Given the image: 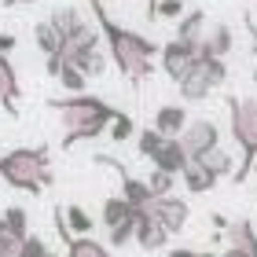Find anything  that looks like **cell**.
I'll return each mask as SVG.
<instances>
[{"label":"cell","instance_id":"6da1fadb","mask_svg":"<svg viewBox=\"0 0 257 257\" xmlns=\"http://www.w3.org/2000/svg\"><path fill=\"white\" fill-rule=\"evenodd\" d=\"M88 8H92V15H96V26H99L103 44H107V52H110V63L121 70L125 81L144 85V81L155 74V59H158L162 44H155L151 37L128 30V26H118V22L107 15L103 0H88Z\"/></svg>","mask_w":257,"mask_h":257},{"label":"cell","instance_id":"7a4b0ae2","mask_svg":"<svg viewBox=\"0 0 257 257\" xmlns=\"http://www.w3.org/2000/svg\"><path fill=\"white\" fill-rule=\"evenodd\" d=\"M48 107L59 114V121H63V147L66 151L74 144L103 136L110 128V121L121 114V110H114L107 99L85 96V92H74L70 99H48Z\"/></svg>","mask_w":257,"mask_h":257},{"label":"cell","instance_id":"3957f363","mask_svg":"<svg viewBox=\"0 0 257 257\" xmlns=\"http://www.w3.org/2000/svg\"><path fill=\"white\" fill-rule=\"evenodd\" d=\"M0 177H4L11 188L37 195L44 188H52V162H48V147H15L4 151L0 158Z\"/></svg>","mask_w":257,"mask_h":257},{"label":"cell","instance_id":"277c9868","mask_svg":"<svg viewBox=\"0 0 257 257\" xmlns=\"http://www.w3.org/2000/svg\"><path fill=\"white\" fill-rule=\"evenodd\" d=\"M228 121H231V140L242 151V166L231 177H235V184H242L253 173V162H257V99L228 96Z\"/></svg>","mask_w":257,"mask_h":257},{"label":"cell","instance_id":"5b68a950","mask_svg":"<svg viewBox=\"0 0 257 257\" xmlns=\"http://www.w3.org/2000/svg\"><path fill=\"white\" fill-rule=\"evenodd\" d=\"M228 81V66L224 59H217V55H198L195 66L177 81V88H180V99L184 103H202L213 88H220Z\"/></svg>","mask_w":257,"mask_h":257},{"label":"cell","instance_id":"8992f818","mask_svg":"<svg viewBox=\"0 0 257 257\" xmlns=\"http://www.w3.org/2000/svg\"><path fill=\"white\" fill-rule=\"evenodd\" d=\"M198 55H202V44H191V41L173 37L169 44H162V52H158V59H162V74L173 77V81H180V77L195 66Z\"/></svg>","mask_w":257,"mask_h":257},{"label":"cell","instance_id":"52a82bcc","mask_svg":"<svg viewBox=\"0 0 257 257\" xmlns=\"http://www.w3.org/2000/svg\"><path fill=\"white\" fill-rule=\"evenodd\" d=\"M180 144H184V151H188L191 158H202L206 151L220 147V128H217V121H209V118H191L188 128L180 133Z\"/></svg>","mask_w":257,"mask_h":257},{"label":"cell","instance_id":"ba28073f","mask_svg":"<svg viewBox=\"0 0 257 257\" xmlns=\"http://www.w3.org/2000/svg\"><path fill=\"white\" fill-rule=\"evenodd\" d=\"M147 213L155 217V220H162V228H166L169 235H177V231H184V224H188L191 209L177 195H155V202L147 206Z\"/></svg>","mask_w":257,"mask_h":257},{"label":"cell","instance_id":"9c48e42d","mask_svg":"<svg viewBox=\"0 0 257 257\" xmlns=\"http://www.w3.org/2000/svg\"><path fill=\"white\" fill-rule=\"evenodd\" d=\"M224 235H228L224 257H257V231L250 220H228Z\"/></svg>","mask_w":257,"mask_h":257},{"label":"cell","instance_id":"30bf717a","mask_svg":"<svg viewBox=\"0 0 257 257\" xmlns=\"http://www.w3.org/2000/svg\"><path fill=\"white\" fill-rule=\"evenodd\" d=\"M136 242H140V250H166L169 231L162 228V220H155L147 209H140L136 213Z\"/></svg>","mask_w":257,"mask_h":257},{"label":"cell","instance_id":"8fae6325","mask_svg":"<svg viewBox=\"0 0 257 257\" xmlns=\"http://www.w3.org/2000/svg\"><path fill=\"white\" fill-rule=\"evenodd\" d=\"M19 74L11 66L8 52H0V107H4L11 118H19Z\"/></svg>","mask_w":257,"mask_h":257},{"label":"cell","instance_id":"7c38bea8","mask_svg":"<svg viewBox=\"0 0 257 257\" xmlns=\"http://www.w3.org/2000/svg\"><path fill=\"white\" fill-rule=\"evenodd\" d=\"M155 169H166V173H184V166L191 162V155L184 151V144H180V136H166V144H162L158 151H155Z\"/></svg>","mask_w":257,"mask_h":257},{"label":"cell","instance_id":"4fadbf2b","mask_svg":"<svg viewBox=\"0 0 257 257\" xmlns=\"http://www.w3.org/2000/svg\"><path fill=\"white\" fill-rule=\"evenodd\" d=\"M180 177H184V188H188L191 195H206V191H213V188H217V180H220L202 158H191L188 166H184Z\"/></svg>","mask_w":257,"mask_h":257},{"label":"cell","instance_id":"5bb4252c","mask_svg":"<svg viewBox=\"0 0 257 257\" xmlns=\"http://www.w3.org/2000/svg\"><path fill=\"white\" fill-rule=\"evenodd\" d=\"M188 107L184 103H166V107H158L155 110V128L162 136H180L184 128H188Z\"/></svg>","mask_w":257,"mask_h":257},{"label":"cell","instance_id":"9a60e30c","mask_svg":"<svg viewBox=\"0 0 257 257\" xmlns=\"http://www.w3.org/2000/svg\"><path fill=\"white\" fill-rule=\"evenodd\" d=\"M231 44H235V33H231L228 22H213V26L206 30L202 37V55H217V59H224L231 52Z\"/></svg>","mask_w":257,"mask_h":257},{"label":"cell","instance_id":"2e32d148","mask_svg":"<svg viewBox=\"0 0 257 257\" xmlns=\"http://www.w3.org/2000/svg\"><path fill=\"white\" fill-rule=\"evenodd\" d=\"M52 26H55V30L63 33V44H66L70 37H77L81 30H88L92 22H88L85 15H81L77 8H70V4H63V8H55V11H52Z\"/></svg>","mask_w":257,"mask_h":257},{"label":"cell","instance_id":"e0dca14e","mask_svg":"<svg viewBox=\"0 0 257 257\" xmlns=\"http://www.w3.org/2000/svg\"><path fill=\"white\" fill-rule=\"evenodd\" d=\"M206 30H209V22H206V11H202V8L184 11L180 22H177V37H180V41H191V44H202Z\"/></svg>","mask_w":257,"mask_h":257},{"label":"cell","instance_id":"ac0fdd59","mask_svg":"<svg viewBox=\"0 0 257 257\" xmlns=\"http://www.w3.org/2000/svg\"><path fill=\"white\" fill-rule=\"evenodd\" d=\"M33 41H37V48L44 52V59H48V55H63V33L52 26V19L33 26Z\"/></svg>","mask_w":257,"mask_h":257},{"label":"cell","instance_id":"d6986e66","mask_svg":"<svg viewBox=\"0 0 257 257\" xmlns=\"http://www.w3.org/2000/svg\"><path fill=\"white\" fill-rule=\"evenodd\" d=\"M128 217H136V206L128 202L125 195H110L107 202H103V228H114V224H121Z\"/></svg>","mask_w":257,"mask_h":257},{"label":"cell","instance_id":"ffe728a7","mask_svg":"<svg viewBox=\"0 0 257 257\" xmlns=\"http://www.w3.org/2000/svg\"><path fill=\"white\" fill-rule=\"evenodd\" d=\"M66 257H114V253L103 246L99 239H92V235H70Z\"/></svg>","mask_w":257,"mask_h":257},{"label":"cell","instance_id":"44dd1931","mask_svg":"<svg viewBox=\"0 0 257 257\" xmlns=\"http://www.w3.org/2000/svg\"><path fill=\"white\" fill-rule=\"evenodd\" d=\"M202 162H206V166L217 173V177H231V173H235V166H231V155H228L224 147H213V151H206V155H202Z\"/></svg>","mask_w":257,"mask_h":257},{"label":"cell","instance_id":"7402d4cb","mask_svg":"<svg viewBox=\"0 0 257 257\" xmlns=\"http://www.w3.org/2000/svg\"><path fill=\"white\" fill-rule=\"evenodd\" d=\"M136 213H140V209H136ZM107 239H110L114 250H121L125 242H133V239H136V217H128V220H121V224L107 228Z\"/></svg>","mask_w":257,"mask_h":257},{"label":"cell","instance_id":"603a6c76","mask_svg":"<svg viewBox=\"0 0 257 257\" xmlns=\"http://www.w3.org/2000/svg\"><path fill=\"white\" fill-rule=\"evenodd\" d=\"M162 144H166V136H162L155 125H151V128H140V133H136V147H140V155H144V158H155V151H158Z\"/></svg>","mask_w":257,"mask_h":257},{"label":"cell","instance_id":"cb8c5ba5","mask_svg":"<svg viewBox=\"0 0 257 257\" xmlns=\"http://www.w3.org/2000/svg\"><path fill=\"white\" fill-rule=\"evenodd\" d=\"M59 81H63V88H66V92H85V85H88V74H85V70H77L74 63H63V70H59Z\"/></svg>","mask_w":257,"mask_h":257},{"label":"cell","instance_id":"d4e9b609","mask_svg":"<svg viewBox=\"0 0 257 257\" xmlns=\"http://www.w3.org/2000/svg\"><path fill=\"white\" fill-rule=\"evenodd\" d=\"M63 213H66V224H70V231H77V235H88V231H92V224H96V220H92V217H88L81 206H66Z\"/></svg>","mask_w":257,"mask_h":257},{"label":"cell","instance_id":"484cf974","mask_svg":"<svg viewBox=\"0 0 257 257\" xmlns=\"http://www.w3.org/2000/svg\"><path fill=\"white\" fill-rule=\"evenodd\" d=\"M4 220H8V228L15 231L19 239L30 235V224H26L30 217H26V209H22V206H8V209H4Z\"/></svg>","mask_w":257,"mask_h":257},{"label":"cell","instance_id":"4316f807","mask_svg":"<svg viewBox=\"0 0 257 257\" xmlns=\"http://www.w3.org/2000/svg\"><path fill=\"white\" fill-rule=\"evenodd\" d=\"M147 184H151V191H155V195H173V184H177V173L155 169V173L147 177Z\"/></svg>","mask_w":257,"mask_h":257},{"label":"cell","instance_id":"83f0119b","mask_svg":"<svg viewBox=\"0 0 257 257\" xmlns=\"http://www.w3.org/2000/svg\"><path fill=\"white\" fill-rule=\"evenodd\" d=\"M133 133H136V121L128 118V114H118V118L110 121V140H114V144H125Z\"/></svg>","mask_w":257,"mask_h":257},{"label":"cell","instance_id":"f1b7e54d","mask_svg":"<svg viewBox=\"0 0 257 257\" xmlns=\"http://www.w3.org/2000/svg\"><path fill=\"white\" fill-rule=\"evenodd\" d=\"M19 257H55V253L44 246V239L26 235V239H22V246H19Z\"/></svg>","mask_w":257,"mask_h":257},{"label":"cell","instance_id":"f546056e","mask_svg":"<svg viewBox=\"0 0 257 257\" xmlns=\"http://www.w3.org/2000/svg\"><path fill=\"white\" fill-rule=\"evenodd\" d=\"M184 15V0H158L155 19H180Z\"/></svg>","mask_w":257,"mask_h":257},{"label":"cell","instance_id":"4dcf8cb0","mask_svg":"<svg viewBox=\"0 0 257 257\" xmlns=\"http://www.w3.org/2000/svg\"><path fill=\"white\" fill-rule=\"evenodd\" d=\"M0 246H4V250H19V246H22V239H19L15 231L8 228V220H4V213H0Z\"/></svg>","mask_w":257,"mask_h":257},{"label":"cell","instance_id":"1f68e13d","mask_svg":"<svg viewBox=\"0 0 257 257\" xmlns=\"http://www.w3.org/2000/svg\"><path fill=\"white\" fill-rule=\"evenodd\" d=\"M169 257H213V253H198V250H169Z\"/></svg>","mask_w":257,"mask_h":257},{"label":"cell","instance_id":"d6a6232c","mask_svg":"<svg viewBox=\"0 0 257 257\" xmlns=\"http://www.w3.org/2000/svg\"><path fill=\"white\" fill-rule=\"evenodd\" d=\"M11 48H15V37H11V33H0V52L11 55Z\"/></svg>","mask_w":257,"mask_h":257},{"label":"cell","instance_id":"836d02e7","mask_svg":"<svg viewBox=\"0 0 257 257\" xmlns=\"http://www.w3.org/2000/svg\"><path fill=\"white\" fill-rule=\"evenodd\" d=\"M155 8H158V0H147V19L155 22Z\"/></svg>","mask_w":257,"mask_h":257},{"label":"cell","instance_id":"e575fe53","mask_svg":"<svg viewBox=\"0 0 257 257\" xmlns=\"http://www.w3.org/2000/svg\"><path fill=\"white\" fill-rule=\"evenodd\" d=\"M8 8H19V4H33V0H4Z\"/></svg>","mask_w":257,"mask_h":257},{"label":"cell","instance_id":"d590c367","mask_svg":"<svg viewBox=\"0 0 257 257\" xmlns=\"http://www.w3.org/2000/svg\"><path fill=\"white\" fill-rule=\"evenodd\" d=\"M0 257H19V250H4L0 246Z\"/></svg>","mask_w":257,"mask_h":257},{"label":"cell","instance_id":"8d00e7d4","mask_svg":"<svg viewBox=\"0 0 257 257\" xmlns=\"http://www.w3.org/2000/svg\"><path fill=\"white\" fill-rule=\"evenodd\" d=\"M0 158H4V147H0Z\"/></svg>","mask_w":257,"mask_h":257},{"label":"cell","instance_id":"74e56055","mask_svg":"<svg viewBox=\"0 0 257 257\" xmlns=\"http://www.w3.org/2000/svg\"><path fill=\"white\" fill-rule=\"evenodd\" d=\"M253 173H257V162H253Z\"/></svg>","mask_w":257,"mask_h":257}]
</instances>
